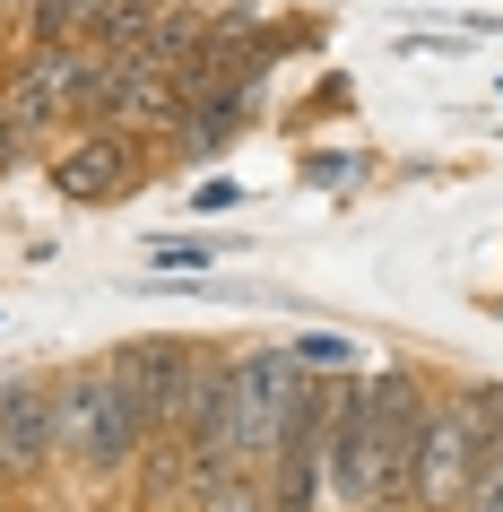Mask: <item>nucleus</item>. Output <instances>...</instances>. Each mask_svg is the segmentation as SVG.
<instances>
[{
  "label": "nucleus",
  "instance_id": "f257e3e1",
  "mask_svg": "<svg viewBox=\"0 0 503 512\" xmlns=\"http://www.w3.org/2000/svg\"><path fill=\"white\" fill-rule=\"evenodd\" d=\"M53 452H61V469L87 478V486H122L139 469L148 417H139V400H131V382H122L113 356L53 374Z\"/></svg>",
  "mask_w": 503,
  "mask_h": 512
},
{
  "label": "nucleus",
  "instance_id": "f03ea898",
  "mask_svg": "<svg viewBox=\"0 0 503 512\" xmlns=\"http://www.w3.org/2000/svg\"><path fill=\"white\" fill-rule=\"evenodd\" d=\"M503 460V382L460 374L434 391L417 434V486H408V512H460L469 486Z\"/></svg>",
  "mask_w": 503,
  "mask_h": 512
},
{
  "label": "nucleus",
  "instance_id": "7ed1b4c3",
  "mask_svg": "<svg viewBox=\"0 0 503 512\" xmlns=\"http://www.w3.org/2000/svg\"><path fill=\"white\" fill-rule=\"evenodd\" d=\"M295 391H304L295 348H243V356H226V426H235V460H243V469H269L278 434H287Z\"/></svg>",
  "mask_w": 503,
  "mask_h": 512
},
{
  "label": "nucleus",
  "instance_id": "20e7f679",
  "mask_svg": "<svg viewBox=\"0 0 503 512\" xmlns=\"http://www.w3.org/2000/svg\"><path fill=\"white\" fill-rule=\"evenodd\" d=\"M53 191L61 200H122V191H139V174H148V139L139 131H122V122H87L79 139H61L53 157Z\"/></svg>",
  "mask_w": 503,
  "mask_h": 512
},
{
  "label": "nucleus",
  "instance_id": "39448f33",
  "mask_svg": "<svg viewBox=\"0 0 503 512\" xmlns=\"http://www.w3.org/2000/svg\"><path fill=\"white\" fill-rule=\"evenodd\" d=\"M0 460L27 486L53 469V374H0Z\"/></svg>",
  "mask_w": 503,
  "mask_h": 512
},
{
  "label": "nucleus",
  "instance_id": "423d86ee",
  "mask_svg": "<svg viewBox=\"0 0 503 512\" xmlns=\"http://www.w3.org/2000/svg\"><path fill=\"white\" fill-rule=\"evenodd\" d=\"M183 356H191V339H131V348H113V365H122V382H131V400H139V417H148V434H157L165 408H174Z\"/></svg>",
  "mask_w": 503,
  "mask_h": 512
},
{
  "label": "nucleus",
  "instance_id": "0eeeda50",
  "mask_svg": "<svg viewBox=\"0 0 503 512\" xmlns=\"http://www.w3.org/2000/svg\"><path fill=\"white\" fill-rule=\"evenodd\" d=\"M165 18V0H96V18H87V44H105V53H131L148 44V27Z\"/></svg>",
  "mask_w": 503,
  "mask_h": 512
},
{
  "label": "nucleus",
  "instance_id": "6e6552de",
  "mask_svg": "<svg viewBox=\"0 0 503 512\" xmlns=\"http://www.w3.org/2000/svg\"><path fill=\"white\" fill-rule=\"evenodd\" d=\"M287 348H295V365H313V374H365L373 365V356L356 348V339H339V330H295Z\"/></svg>",
  "mask_w": 503,
  "mask_h": 512
},
{
  "label": "nucleus",
  "instance_id": "1a4fd4ad",
  "mask_svg": "<svg viewBox=\"0 0 503 512\" xmlns=\"http://www.w3.org/2000/svg\"><path fill=\"white\" fill-rule=\"evenodd\" d=\"M87 18H96V0H27V9H18L27 44H61V35H87Z\"/></svg>",
  "mask_w": 503,
  "mask_h": 512
},
{
  "label": "nucleus",
  "instance_id": "9d476101",
  "mask_svg": "<svg viewBox=\"0 0 503 512\" xmlns=\"http://www.w3.org/2000/svg\"><path fill=\"white\" fill-rule=\"evenodd\" d=\"M200 512H269V469H235Z\"/></svg>",
  "mask_w": 503,
  "mask_h": 512
},
{
  "label": "nucleus",
  "instance_id": "9b49d317",
  "mask_svg": "<svg viewBox=\"0 0 503 512\" xmlns=\"http://www.w3.org/2000/svg\"><path fill=\"white\" fill-rule=\"evenodd\" d=\"M148 261H157V270H209L217 243H148Z\"/></svg>",
  "mask_w": 503,
  "mask_h": 512
},
{
  "label": "nucleus",
  "instance_id": "f8f14e48",
  "mask_svg": "<svg viewBox=\"0 0 503 512\" xmlns=\"http://www.w3.org/2000/svg\"><path fill=\"white\" fill-rule=\"evenodd\" d=\"M191 209H200V217H217V209H243V183H235V174H209V183L191 191Z\"/></svg>",
  "mask_w": 503,
  "mask_h": 512
},
{
  "label": "nucleus",
  "instance_id": "ddd939ff",
  "mask_svg": "<svg viewBox=\"0 0 503 512\" xmlns=\"http://www.w3.org/2000/svg\"><path fill=\"white\" fill-rule=\"evenodd\" d=\"M460 512H503V460H495V469H486V478L469 486V504H460Z\"/></svg>",
  "mask_w": 503,
  "mask_h": 512
},
{
  "label": "nucleus",
  "instance_id": "4468645a",
  "mask_svg": "<svg viewBox=\"0 0 503 512\" xmlns=\"http://www.w3.org/2000/svg\"><path fill=\"white\" fill-rule=\"evenodd\" d=\"M9 486H18V478H9V460H0V512H9Z\"/></svg>",
  "mask_w": 503,
  "mask_h": 512
},
{
  "label": "nucleus",
  "instance_id": "2eb2a0df",
  "mask_svg": "<svg viewBox=\"0 0 503 512\" xmlns=\"http://www.w3.org/2000/svg\"><path fill=\"white\" fill-rule=\"evenodd\" d=\"M9 9H27V0H0V18H9Z\"/></svg>",
  "mask_w": 503,
  "mask_h": 512
},
{
  "label": "nucleus",
  "instance_id": "dca6fc26",
  "mask_svg": "<svg viewBox=\"0 0 503 512\" xmlns=\"http://www.w3.org/2000/svg\"><path fill=\"white\" fill-rule=\"evenodd\" d=\"M0 79H9V44H0Z\"/></svg>",
  "mask_w": 503,
  "mask_h": 512
},
{
  "label": "nucleus",
  "instance_id": "f3484780",
  "mask_svg": "<svg viewBox=\"0 0 503 512\" xmlns=\"http://www.w3.org/2000/svg\"><path fill=\"white\" fill-rule=\"evenodd\" d=\"M373 512H391V504H373Z\"/></svg>",
  "mask_w": 503,
  "mask_h": 512
}]
</instances>
